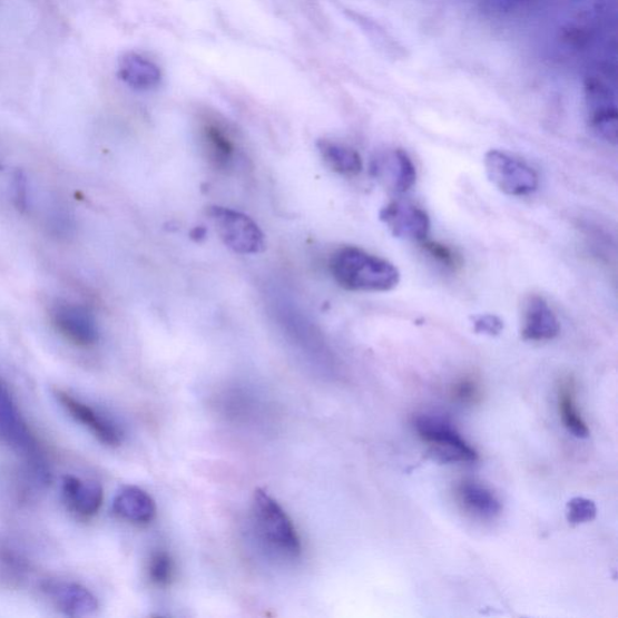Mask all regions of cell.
Here are the masks:
<instances>
[{"mask_svg":"<svg viewBox=\"0 0 618 618\" xmlns=\"http://www.w3.org/2000/svg\"><path fill=\"white\" fill-rule=\"evenodd\" d=\"M0 438L22 457L27 468L40 484L50 483L51 472L45 452L2 382H0Z\"/></svg>","mask_w":618,"mask_h":618,"instance_id":"cell-4","label":"cell"},{"mask_svg":"<svg viewBox=\"0 0 618 618\" xmlns=\"http://www.w3.org/2000/svg\"><path fill=\"white\" fill-rule=\"evenodd\" d=\"M42 591L62 612L69 616H89L98 609V601L89 588L67 581H48Z\"/></svg>","mask_w":618,"mask_h":618,"instance_id":"cell-15","label":"cell"},{"mask_svg":"<svg viewBox=\"0 0 618 618\" xmlns=\"http://www.w3.org/2000/svg\"><path fill=\"white\" fill-rule=\"evenodd\" d=\"M318 149L325 164L342 176L354 177L361 174L363 160L361 155L351 147L336 141L322 139Z\"/></svg>","mask_w":618,"mask_h":618,"instance_id":"cell-21","label":"cell"},{"mask_svg":"<svg viewBox=\"0 0 618 618\" xmlns=\"http://www.w3.org/2000/svg\"><path fill=\"white\" fill-rule=\"evenodd\" d=\"M335 281L350 292L384 293L400 282L399 269L390 262L357 247H343L330 261Z\"/></svg>","mask_w":618,"mask_h":618,"instance_id":"cell-2","label":"cell"},{"mask_svg":"<svg viewBox=\"0 0 618 618\" xmlns=\"http://www.w3.org/2000/svg\"><path fill=\"white\" fill-rule=\"evenodd\" d=\"M175 577V565L165 551L155 552L149 562V578L153 583L166 587Z\"/></svg>","mask_w":618,"mask_h":618,"instance_id":"cell-24","label":"cell"},{"mask_svg":"<svg viewBox=\"0 0 618 618\" xmlns=\"http://www.w3.org/2000/svg\"><path fill=\"white\" fill-rule=\"evenodd\" d=\"M484 167L488 178L506 195L521 197L538 189L539 176L536 169L510 153L498 149L488 151Z\"/></svg>","mask_w":618,"mask_h":618,"instance_id":"cell-8","label":"cell"},{"mask_svg":"<svg viewBox=\"0 0 618 618\" xmlns=\"http://www.w3.org/2000/svg\"><path fill=\"white\" fill-rule=\"evenodd\" d=\"M118 76L129 88L140 91L155 89L163 80L160 67L136 52H128L121 57Z\"/></svg>","mask_w":618,"mask_h":618,"instance_id":"cell-19","label":"cell"},{"mask_svg":"<svg viewBox=\"0 0 618 618\" xmlns=\"http://www.w3.org/2000/svg\"><path fill=\"white\" fill-rule=\"evenodd\" d=\"M560 324L549 302L542 296L531 294L522 307L521 336L528 342H548L556 339Z\"/></svg>","mask_w":618,"mask_h":618,"instance_id":"cell-14","label":"cell"},{"mask_svg":"<svg viewBox=\"0 0 618 618\" xmlns=\"http://www.w3.org/2000/svg\"><path fill=\"white\" fill-rule=\"evenodd\" d=\"M472 323L477 333L490 336L499 335L504 328V323L493 314L478 315V317L472 318Z\"/></svg>","mask_w":618,"mask_h":618,"instance_id":"cell-26","label":"cell"},{"mask_svg":"<svg viewBox=\"0 0 618 618\" xmlns=\"http://www.w3.org/2000/svg\"><path fill=\"white\" fill-rule=\"evenodd\" d=\"M56 398L71 419L89 429L100 442L110 448H117L122 442V430L107 415L66 392H57Z\"/></svg>","mask_w":618,"mask_h":618,"instance_id":"cell-13","label":"cell"},{"mask_svg":"<svg viewBox=\"0 0 618 618\" xmlns=\"http://www.w3.org/2000/svg\"><path fill=\"white\" fill-rule=\"evenodd\" d=\"M62 492L68 508L80 517H92L104 504V488L96 481L66 477Z\"/></svg>","mask_w":618,"mask_h":618,"instance_id":"cell-17","label":"cell"},{"mask_svg":"<svg viewBox=\"0 0 618 618\" xmlns=\"http://www.w3.org/2000/svg\"><path fill=\"white\" fill-rule=\"evenodd\" d=\"M112 510L119 519L138 526L149 524L156 516L154 499L135 485L122 488L114 499Z\"/></svg>","mask_w":618,"mask_h":618,"instance_id":"cell-16","label":"cell"},{"mask_svg":"<svg viewBox=\"0 0 618 618\" xmlns=\"http://www.w3.org/2000/svg\"><path fill=\"white\" fill-rule=\"evenodd\" d=\"M422 249L442 267L457 272L463 267V258L455 249L438 241L424 239Z\"/></svg>","mask_w":618,"mask_h":618,"instance_id":"cell-23","label":"cell"},{"mask_svg":"<svg viewBox=\"0 0 618 618\" xmlns=\"http://www.w3.org/2000/svg\"><path fill=\"white\" fill-rule=\"evenodd\" d=\"M597 507L592 500L573 498L567 506V519L571 524H583L596 519Z\"/></svg>","mask_w":618,"mask_h":618,"instance_id":"cell-25","label":"cell"},{"mask_svg":"<svg viewBox=\"0 0 618 618\" xmlns=\"http://www.w3.org/2000/svg\"><path fill=\"white\" fill-rule=\"evenodd\" d=\"M450 395L457 404L473 408L481 404L484 393L482 383L477 376L464 375L451 385Z\"/></svg>","mask_w":618,"mask_h":618,"instance_id":"cell-22","label":"cell"},{"mask_svg":"<svg viewBox=\"0 0 618 618\" xmlns=\"http://www.w3.org/2000/svg\"><path fill=\"white\" fill-rule=\"evenodd\" d=\"M200 143L210 164L220 170L232 168L238 153L235 129L219 115L206 111L199 115Z\"/></svg>","mask_w":618,"mask_h":618,"instance_id":"cell-9","label":"cell"},{"mask_svg":"<svg viewBox=\"0 0 618 618\" xmlns=\"http://www.w3.org/2000/svg\"><path fill=\"white\" fill-rule=\"evenodd\" d=\"M253 514L258 534L273 550L296 558L301 553V540L290 516L265 491H255Z\"/></svg>","mask_w":618,"mask_h":618,"instance_id":"cell-5","label":"cell"},{"mask_svg":"<svg viewBox=\"0 0 618 618\" xmlns=\"http://www.w3.org/2000/svg\"><path fill=\"white\" fill-rule=\"evenodd\" d=\"M414 428L421 440L444 463L477 462L479 454L475 449L460 435L454 425L441 415L422 414L415 416Z\"/></svg>","mask_w":618,"mask_h":618,"instance_id":"cell-6","label":"cell"},{"mask_svg":"<svg viewBox=\"0 0 618 618\" xmlns=\"http://www.w3.org/2000/svg\"><path fill=\"white\" fill-rule=\"evenodd\" d=\"M617 0H568L556 22L560 56L583 69L617 60Z\"/></svg>","mask_w":618,"mask_h":618,"instance_id":"cell-1","label":"cell"},{"mask_svg":"<svg viewBox=\"0 0 618 618\" xmlns=\"http://www.w3.org/2000/svg\"><path fill=\"white\" fill-rule=\"evenodd\" d=\"M51 320L57 332L78 347H92L98 341V326L88 308L65 302L52 308Z\"/></svg>","mask_w":618,"mask_h":618,"instance_id":"cell-10","label":"cell"},{"mask_svg":"<svg viewBox=\"0 0 618 618\" xmlns=\"http://www.w3.org/2000/svg\"><path fill=\"white\" fill-rule=\"evenodd\" d=\"M488 7L502 13H513L526 10L539 0H484Z\"/></svg>","mask_w":618,"mask_h":618,"instance_id":"cell-27","label":"cell"},{"mask_svg":"<svg viewBox=\"0 0 618 618\" xmlns=\"http://www.w3.org/2000/svg\"><path fill=\"white\" fill-rule=\"evenodd\" d=\"M587 118L592 131L616 146L618 135L617 60L601 61L583 69Z\"/></svg>","mask_w":618,"mask_h":618,"instance_id":"cell-3","label":"cell"},{"mask_svg":"<svg viewBox=\"0 0 618 618\" xmlns=\"http://www.w3.org/2000/svg\"><path fill=\"white\" fill-rule=\"evenodd\" d=\"M371 174L386 189L399 194L409 192L416 180L415 166L401 149L385 150L373 157Z\"/></svg>","mask_w":618,"mask_h":618,"instance_id":"cell-11","label":"cell"},{"mask_svg":"<svg viewBox=\"0 0 618 618\" xmlns=\"http://www.w3.org/2000/svg\"><path fill=\"white\" fill-rule=\"evenodd\" d=\"M457 500L462 508L482 520H493L501 512L500 500L490 488L467 479L455 488Z\"/></svg>","mask_w":618,"mask_h":618,"instance_id":"cell-18","label":"cell"},{"mask_svg":"<svg viewBox=\"0 0 618 618\" xmlns=\"http://www.w3.org/2000/svg\"><path fill=\"white\" fill-rule=\"evenodd\" d=\"M558 406L560 419L569 433L579 439H587L589 429L578 408L577 382L572 376H566L559 382Z\"/></svg>","mask_w":618,"mask_h":618,"instance_id":"cell-20","label":"cell"},{"mask_svg":"<svg viewBox=\"0 0 618 618\" xmlns=\"http://www.w3.org/2000/svg\"><path fill=\"white\" fill-rule=\"evenodd\" d=\"M380 219L398 238L422 242L429 235V215L404 200H394L383 207Z\"/></svg>","mask_w":618,"mask_h":618,"instance_id":"cell-12","label":"cell"},{"mask_svg":"<svg viewBox=\"0 0 618 618\" xmlns=\"http://www.w3.org/2000/svg\"><path fill=\"white\" fill-rule=\"evenodd\" d=\"M207 214L215 232L229 249L242 255L265 251V236L248 215L220 206L209 207Z\"/></svg>","mask_w":618,"mask_h":618,"instance_id":"cell-7","label":"cell"}]
</instances>
